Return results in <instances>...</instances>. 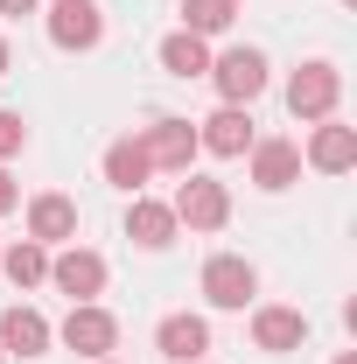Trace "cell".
Segmentation results:
<instances>
[{
	"instance_id": "obj_6",
	"label": "cell",
	"mask_w": 357,
	"mask_h": 364,
	"mask_svg": "<svg viewBox=\"0 0 357 364\" xmlns=\"http://www.w3.org/2000/svg\"><path fill=\"white\" fill-rule=\"evenodd\" d=\"M140 147H147V168H169V176H189V161L203 154L196 147V119H176V112L140 127Z\"/></svg>"
},
{
	"instance_id": "obj_23",
	"label": "cell",
	"mask_w": 357,
	"mask_h": 364,
	"mask_svg": "<svg viewBox=\"0 0 357 364\" xmlns=\"http://www.w3.org/2000/svg\"><path fill=\"white\" fill-rule=\"evenodd\" d=\"M36 7H43V0H0V14H7V21H21V14H36Z\"/></svg>"
},
{
	"instance_id": "obj_13",
	"label": "cell",
	"mask_w": 357,
	"mask_h": 364,
	"mask_svg": "<svg viewBox=\"0 0 357 364\" xmlns=\"http://www.w3.org/2000/svg\"><path fill=\"white\" fill-rule=\"evenodd\" d=\"M28 238H36V245H78V203H70L63 189L28 196Z\"/></svg>"
},
{
	"instance_id": "obj_2",
	"label": "cell",
	"mask_w": 357,
	"mask_h": 364,
	"mask_svg": "<svg viewBox=\"0 0 357 364\" xmlns=\"http://www.w3.org/2000/svg\"><path fill=\"white\" fill-rule=\"evenodd\" d=\"M169 210H176V225L182 231H224L231 225V189H224L218 176H182V189L169 196Z\"/></svg>"
},
{
	"instance_id": "obj_3",
	"label": "cell",
	"mask_w": 357,
	"mask_h": 364,
	"mask_svg": "<svg viewBox=\"0 0 357 364\" xmlns=\"http://www.w3.org/2000/svg\"><path fill=\"white\" fill-rule=\"evenodd\" d=\"M56 343L98 364V358H112V350H119V316H112V309H98V301H70V316L56 322Z\"/></svg>"
},
{
	"instance_id": "obj_22",
	"label": "cell",
	"mask_w": 357,
	"mask_h": 364,
	"mask_svg": "<svg viewBox=\"0 0 357 364\" xmlns=\"http://www.w3.org/2000/svg\"><path fill=\"white\" fill-rule=\"evenodd\" d=\"M7 210H21V182L7 176V161H0V218H7Z\"/></svg>"
},
{
	"instance_id": "obj_17",
	"label": "cell",
	"mask_w": 357,
	"mask_h": 364,
	"mask_svg": "<svg viewBox=\"0 0 357 364\" xmlns=\"http://www.w3.org/2000/svg\"><path fill=\"white\" fill-rule=\"evenodd\" d=\"M154 56H161V70H169V77H182V85H189V77H211V43H203V36H189V28L161 36V49H154Z\"/></svg>"
},
{
	"instance_id": "obj_27",
	"label": "cell",
	"mask_w": 357,
	"mask_h": 364,
	"mask_svg": "<svg viewBox=\"0 0 357 364\" xmlns=\"http://www.w3.org/2000/svg\"><path fill=\"white\" fill-rule=\"evenodd\" d=\"M0 364H7V358H0Z\"/></svg>"
},
{
	"instance_id": "obj_10",
	"label": "cell",
	"mask_w": 357,
	"mask_h": 364,
	"mask_svg": "<svg viewBox=\"0 0 357 364\" xmlns=\"http://www.w3.org/2000/svg\"><path fill=\"white\" fill-rule=\"evenodd\" d=\"M302 343H309V316H302V309H280V301L252 309V350L287 358V350H302Z\"/></svg>"
},
{
	"instance_id": "obj_9",
	"label": "cell",
	"mask_w": 357,
	"mask_h": 364,
	"mask_svg": "<svg viewBox=\"0 0 357 364\" xmlns=\"http://www.w3.org/2000/svg\"><path fill=\"white\" fill-rule=\"evenodd\" d=\"M252 140H260L252 134V105H218L211 119H196V147L218 154V161H238Z\"/></svg>"
},
{
	"instance_id": "obj_4",
	"label": "cell",
	"mask_w": 357,
	"mask_h": 364,
	"mask_svg": "<svg viewBox=\"0 0 357 364\" xmlns=\"http://www.w3.org/2000/svg\"><path fill=\"white\" fill-rule=\"evenodd\" d=\"M211 85H218L224 105H252L273 85V63L260 49H224V56H211Z\"/></svg>"
},
{
	"instance_id": "obj_15",
	"label": "cell",
	"mask_w": 357,
	"mask_h": 364,
	"mask_svg": "<svg viewBox=\"0 0 357 364\" xmlns=\"http://www.w3.org/2000/svg\"><path fill=\"white\" fill-rule=\"evenodd\" d=\"M245 154H252V182H260L267 196H280V189L302 182V147H294V140H252Z\"/></svg>"
},
{
	"instance_id": "obj_8",
	"label": "cell",
	"mask_w": 357,
	"mask_h": 364,
	"mask_svg": "<svg viewBox=\"0 0 357 364\" xmlns=\"http://www.w3.org/2000/svg\"><path fill=\"white\" fill-rule=\"evenodd\" d=\"M49 287L70 294V301H98V294H105V259H98L91 245H63V252L49 259Z\"/></svg>"
},
{
	"instance_id": "obj_5",
	"label": "cell",
	"mask_w": 357,
	"mask_h": 364,
	"mask_svg": "<svg viewBox=\"0 0 357 364\" xmlns=\"http://www.w3.org/2000/svg\"><path fill=\"white\" fill-rule=\"evenodd\" d=\"M43 28H49V43L70 49V56H85V49L105 43V14H98V0H49Z\"/></svg>"
},
{
	"instance_id": "obj_12",
	"label": "cell",
	"mask_w": 357,
	"mask_h": 364,
	"mask_svg": "<svg viewBox=\"0 0 357 364\" xmlns=\"http://www.w3.org/2000/svg\"><path fill=\"white\" fill-rule=\"evenodd\" d=\"M49 343H56V329H49L43 309H0V358H43Z\"/></svg>"
},
{
	"instance_id": "obj_24",
	"label": "cell",
	"mask_w": 357,
	"mask_h": 364,
	"mask_svg": "<svg viewBox=\"0 0 357 364\" xmlns=\"http://www.w3.org/2000/svg\"><path fill=\"white\" fill-rule=\"evenodd\" d=\"M7 70H14V49H7V36H0V77H7Z\"/></svg>"
},
{
	"instance_id": "obj_20",
	"label": "cell",
	"mask_w": 357,
	"mask_h": 364,
	"mask_svg": "<svg viewBox=\"0 0 357 364\" xmlns=\"http://www.w3.org/2000/svg\"><path fill=\"white\" fill-rule=\"evenodd\" d=\"M238 14H245V0H182V28H189V36H203V43L224 36Z\"/></svg>"
},
{
	"instance_id": "obj_19",
	"label": "cell",
	"mask_w": 357,
	"mask_h": 364,
	"mask_svg": "<svg viewBox=\"0 0 357 364\" xmlns=\"http://www.w3.org/2000/svg\"><path fill=\"white\" fill-rule=\"evenodd\" d=\"M0 273L28 294V287H43L49 280V245H36V238H21V245H0Z\"/></svg>"
},
{
	"instance_id": "obj_14",
	"label": "cell",
	"mask_w": 357,
	"mask_h": 364,
	"mask_svg": "<svg viewBox=\"0 0 357 364\" xmlns=\"http://www.w3.org/2000/svg\"><path fill=\"white\" fill-rule=\"evenodd\" d=\"M154 350H161L169 364H203V350H211V322L189 316V309H182V316H161V322H154Z\"/></svg>"
},
{
	"instance_id": "obj_16",
	"label": "cell",
	"mask_w": 357,
	"mask_h": 364,
	"mask_svg": "<svg viewBox=\"0 0 357 364\" xmlns=\"http://www.w3.org/2000/svg\"><path fill=\"white\" fill-rule=\"evenodd\" d=\"M176 210H169V203H154V196H134V203H127V238H134L140 252H169V245H176Z\"/></svg>"
},
{
	"instance_id": "obj_7",
	"label": "cell",
	"mask_w": 357,
	"mask_h": 364,
	"mask_svg": "<svg viewBox=\"0 0 357 364\" xmlns=\"http://www.w3.org/2000/svg\"><path fill=\"white\" fill-rule=\"evenodd\" d=\"M252 294H260V267L252 259H238V252L203 259V301L211 309H252Z\"/></svg>"
},
{
	"instance_id": "obj_26",
	"label": "cell",
	"mask_w": 357,
	"mask_h": 364,
	"mask_svg": "<svg viewBox=\"0 0 357 364\" xmlns=\"http://www.w3.org/2000/svg\"><path fill=\"white\" fill-rule=\"evenodd\" d=\"M98 364H119V358H98Z\"/></svg>"
},
{
	"instance_id": "obj_1",
	"label": "cell",
	"mask_w": 357,
	"mask_h": 364,
	"mask_svg": "<svg viewBox=\"0 0 357 364\" xmlns=\"http://www.w3.org/2000/svg\"><path fill=\"white\" fill-rule=\"evenodd\" d=\"M336 98H343V70L329 63V56H309V63H294V77H287V112L294 119H336Z\"/></svg>"
},
{
	"instance_id": "obj_11",
	"label": "cell",
	"mask_w": 357,
	"mask_h": 364,
	"mask_svg": "<svg viewBox=\"0 0 357 364\" xmlns=\"http://www.w3.org/2000/svg\"><path fill=\"white\" fill-rule=\"evenodd\" d=\"M302 161H309L315 176H351V168H357V127H343V119H315Z\"/></svg>"
},
{
	"instance_id": "obj_21",
	"label": "cell",
	"mask_w": 357,
	"mask_h": 364,
	"mask_svg": "<svg viewBox=\"0 0 357 364\" xmlns=\"http://www.w3.org/2000/svg\"><path fill=\"white\" fill-rule=\"evenodd\" d=\"M21 147H28V119H21V112H7V105H0V161H14V154H21Z\"/></svg>"
},
{
	"instance_id": "obj_25",
	"label": "cell",
	"mask_w": 357,
	"mask_h": 364,
	"mask_svg": "<svg viewBox=\"0 0 357 364\" xmlns=\"http://www.w3.org/2000/svg\"><path fill=\"white\" fill-rule=\"evenodd\" d=\"M336 364H357V350H336Z\"/></svg>"
},
{
	"instance_id": "obj_18",
	"label": "cell",
	"mask_w": 357,
	"mask_h": 364,
	"mask_svg": "<svg viewBox=\"0 0 357 364\" xmlns=\"http://www.w3.org/2000/svg\"><path fill=\"white\" fill-rule=\"evenodd\" d=\"M98 168H105V182H112V189H127V196H140V189H147V176H154V168H147V147H140L134 134H127V140H112Z\"/></svg>"
}]
</instances>
